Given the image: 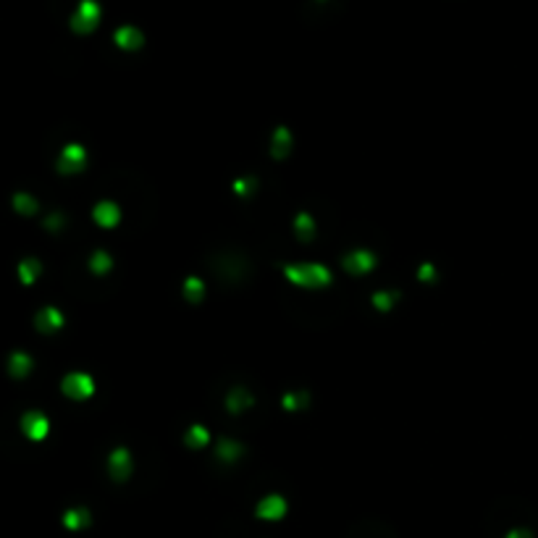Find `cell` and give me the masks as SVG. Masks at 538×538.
Returning <instances> with one entry per match:
<instances>
[{
    "mask_svg": "<svg viewBox=\"0 0 538 538\" xmlns=\"http://www.w3.org/2000/svg\"><path fill=\"white\" fill-rule=\"evenodd\" d=\"M97 22H100V6L95 0H82L76 13L72 16V29L79 32V35H87V32L95 29Z\"/></svg>",
    "mask_w": 538,
    "mask_h": 538,
    "instance_id": "cell-1",
    "label": "cell"
},
{
    "mask_svg": "<svg viewBox=\"0 0 538 538\" xmlns=\"http://www.w3.org/2000/svg\"><path fill=\"white\" fill-rule=\"evenodd\" d=\"M48 428L50 423L42 412H26L22 418V430L26 433V439H32V442H42L48 436Z\"/></svg>",
    "mask_w": 538,
    "mask_h": 538,
    "instance_id": "cell-2",
    "label": "cell"
},
{
    "mask_svg": "<svg viewBox=\"0 0 538 538\" xmlns=\"http://www.w3.org/2000/svg\"><path fill=\"white\" fill-rule=\"evenodd\" d=\"M92 381H90V376H84V373H72V376H66L63 378V392L72 396V399H87V396L92 394Z\"/></svg>",
    "mask_w": 538,
    "mask_h": 538,
    "instance_id": "cell-3",
    "label": "cell"
},
{
    "mask_svg": "<svg viewBox=\"0 0 538 538\" xmlns=\"http://www.w3.org/2000/svg\"><path fill=\"white\" fill-rule=\"evenodd\" d=\"M116 42H119L124 50H137L144 42V37H142V32L134 29V26H121L119 32H116Z\"/></svg>",
    "mask_w": 538,
    "mask_h": 538,
    "instance_id": "cell-4",
    "label": "cell"
},
{
    "mask_svg": "<svg viewBox=\"0 0 538 538\" xmlns=\"http://www.w3.org/2000/svg\"><path fill=\"white\" fill-rule=\"evenodd\" d=\"M284 510H287L284 499H278V496H268V499H263V502H260V507H258V514H260L263 520H278V517L284 514Z\"/></svg>",
    "mask_w": 538,
    "mask_h": 538,
    "instance_id": "cell-5",
    "label": "cell"
},
{
    "mask_svg": "<svg viewBox=\"0 0 538 538\" xmlns=\"http://www.w3.org/2000/svg\"><path fill=\"white\" fill-rule=\"evenodd\" d=\"M8 371H11L13 378H24L26 373L32 371V358L24 355V352H13L8 358Z\"/></svg>",
    "mask_w": 538,
    "mask_h": 538,
    "instance_id": "cell-6",
    "label": "cell"
},
{
    "mask_svg": "<svg viewBox=\"0 0 538 538\" xmlns=\"http://www.w3.org/2000/svg\"><path fill=\"white\" fill-rule=\"evenodd\" d=\"M84 160V150L82 147H76V144H69L66 150H63V155H60V171H72V168H79Z\"/></svg>",
    "mask_w": 538,
    "mask_h": 538,
    "instance_id": "cell-7",
    "label": "cell"
},
{
    "mask_svg": "<svg viewBox=\"0 0 538 538\" xmlns=\"http://www.w3.org/2000/svg\"><path fill=\"white\" fill-rule=\"evenodd\" d=\"M60 323H63V318H60V312L53 310V308H48V310H42L40 315H37V328H40V331H45V334L56 331Z\"/></svg>",
    "mask_w": 538,
    "mask_h": 538,
    "instance_id": "cell-8",
    "label": "cell"
},
{
    "mask_svg": "<svg viewBox=\"0 0 538 538\" xmlns=\"http://www.w3.org/2000/svg\"><path fill=\"white\" fill-rule=\"evenodd\" d=\"M37 276H40V263L37 260H24V263L19 265V278L24 284H32Z\"/></svg>",
    "mask_w": 538,
    "mask_h": 538,
    "instance_id": "cell-9",
    "label": "cell"
},
{
    "mask_svg": "<svg viewBox=\"0 0 538 538\" xmlns=\"http://www.w3.org/2000/svg\"><path fill=\"white\" fill-rule=\"evenodd\" d=\"M63 523H66V528L76 530V528L87 526V512H84V510H74V512H69L63 517Z\"/></svg>",
    "mask_w": 538,
    "mask_h": 538,
    "instance_id": "cell-10",
    "label": "cell"
},
{
    "mask_svg": "<svg viewBox=\"0 0 538 538\" xmlns=\"http://www.w3.org/2000/svg\"><path fill=\"white\" fill-rule=\"evenodd\" d=\"M13 208H16L19 213H35L37 203L32 197H26V194H16V197H13Z\"/></svg>",
    "mask_w": 538,
    "mask_h": 538,
    "instance_id": "cell-11",
    "label": "cell"
},
{
    "mask_svg": "<svg viewBox=\"0 0 538 538\" xmlns=\"http://www.w3.org/2000/svg\"><path fill=\"white\" fill-rule=\"evenodd\" d=\"M95 218L100 224H113V205H97Z\"/></svg>",
    "mask_w": 538,
    "mask_h": 538,
    "instance_id": "cell-12",
    "label": "cell"
},
{
    "mask_svg": "<svg viewBox=\"0 0 538 538\" xmlns=\"http://www.w3.org/2000/svg\"><path fill=\"white\" fill-rule=\"evenodd\" d=\"M507 538H533V536H530L528 530H512V533H510Z\"/></svg>",
    "mask_w": 538,
    "mask_h": 538,
    "instance_id": "cell-13",
    "label": "cell"
}]
</instances>
